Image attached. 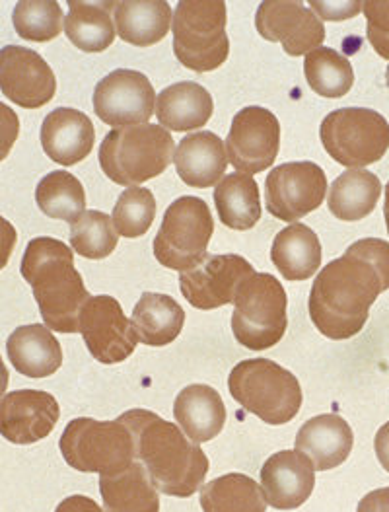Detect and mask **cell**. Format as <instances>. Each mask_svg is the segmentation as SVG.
<instances>
[{
    "mask_svg": "<svg viewBox=\"0 0 389 512\" xmlns=\"http://www.w3.org/2000/svg\"><path fill=\"white\" fill-rule=\"evenodd\" d=\"M20 135V119L16 111L0 102V162L10 154Z\"/></svg>",
    "mask_w": 389,
    "mask_h": 512,
    "instance_id": "60d3db41",
    "label": "cell"
},
{
    "mask_svg": "<svg viewBox=\"0 0 389 512\" xmlns=\"http://www.w3.org/2000/svg\"><path fill=\"white\" fill-rule=\"evenodd\" d=\"M364 2H308V8L316 12L319 20H331V22H339V20H347L354 18L356 14H360Z\"/></svg>",
    "mask_w": 389,
    "mask_h": 512,
    "instance_id": "ab89813d",
    "label": "cell"
},
{
    "mask_svg": "<svg viewBox=\"0 0 389 512\" xmlns=\"http://www.w3.org/2000/svg\"><path fill=\"white\" fill-rule=\"evenodd\" d=\"M211 92L197 82H177L160 92L156 98V117L166 131L185 133L201 129L213 117Z\"/></svg>",
    "mask_w": 389,
    "mask_h": 512,
    "instance_id": "cb8c5ba5",
    "label": "cell"
},
{
    "mask_svg": "<svg viewBox=\"0 0 389 512\" xmlns=\"http://www.w3.org/2000/svg\"><path fill=\"white\" fill-rule=\"evenodd\" d=\"M228 388L248 413L269 425L292 421L304 400L298 378L269 359L238 363L230 372Z\"/></svg>",
    "mask_w": 389,
    "mask_h": 512,
    "instance_id": "5b68a950",
    "label": "cell"
},
{
    "mask_svg": "<svg viewBox=\"0 0 389 512\" xmlns=\"http://www.w3.org/2000/svg\"><path fill=\"white\" fill-rule=\"evenodd\" d=\"M228 162L242 174H261L269 170L281 148V123L265 108L249 106L232 119L226 137Z\"/></svg>",
    "mask_w": 389,
    "mask_h": 512,
    "instance_id": "7c38bea8",
    "label": "cell"
},
{
    "mask_svg": "<svg viewBox=\"0 0 389 512\" xmlns=\"http://www.w3.org/2000/svg\"><path fill=\"white\" fill-rule=\"evenodd\" d=\"M304 74L310 88L323 98H343L354 84L351 61L329 47H318L306 55Z\"/></svg>",
    "mask_w": 389,
    "mask_h": 512,
    "instance_id": "e575fe53",
    "label": "cell"
},
{
    "mask_svg": "<svg viewBox=\"0 0 389 512\" xmlns=\"http://www.w3.org/2000/svg\"><path fill=\"white\" fill-rule=\"evenodd\" d=\"M253 273L246 257L209 254L199 265L179 275V289L193 308L207 312L234 304L240 285Z\"/></svg>",
    "mask_w": 389,
    "mask_h": 512,
    "instance_id": "5bb4252c",
    "label": "cell"
},
{
    "mask_svg": "<svg viewBox=\"0 0 389 512\" xmlns=\"http://www.w3.org/2000/svg\"><path fill=\"white\" fill-rule=\"evenodd\" d=\"M133 328L139 341L150 347L174 343L185 324V312L168 294H142L133 310Z\"/></svg>",
    "mask_w": 389,
    "mask_h": 512,
    "instance_id": "f546056e",
    "label": "cell"
},
{
    "mask_svg": "<svg viewBox=\"0 0 389 512\" xmlns=\"http://www.w3.org/2000/svg\"><path fill=\"white\" fill-rule=\"evenodd\" d=\"M119 234L113 220L102 211H86L71 224V248L86 259H104L117 248Z\"/></svg>",
    "mask_w": 389,
    "mask_h": 512,
    "instance_id": "8d00e7d4",
    "label": "cell"
},
{
    "mask_svg": "<svg viewBox=\"0 0 389 512\" xmlns=\"http://www.w3.org/2000/svg\"><path fill=\"white\" fill-rule=\"evenodd\" d=\"M78 326L90 355L102 365L127 361L139 345L133 322H129L121 304L107 294L92 296L86 302Z\"/></svg>",
    "mask_w": 389,
    "mask_h": 512,
    "instance_id": "8fae6325",
    "label": "cell"
},
{
    "mask_svg": "<svg viewBox=\"0 0 389 512\" xmlns=\"http://www.w3.org/2000/svg\"><path fill=\"white\" fill-rule=\"evenodd\" d=\"M374 448H376V456H378L380 464L384 466V470L389 474V423L380 427V431L374 439Z\"/></svg>",
    "mask_w": 389,
    "mask_h": 512,
    "instance_id": "f6af8a7d",
    "label": "cell"
},
{
    "mask_svg": "<svg viewBox=\"0 0 389 512\" xmlns=\"http://www.w3.org/2000/svg\"><path fill=\"white\" fill-rule=\"evenodd\" d=\"M386 82H388V88H389V67H388V71H386Z\"/></svg>",
    "mask_w": 389,
    "mask_h": 512,
    "instance_id": "c3c4849f",
    "label": "cell"
},
{
    "mask_svg": "<svg viewBox=\"0 0 389 512\" xmlns=\"http://www.w3.org/2000/svg\"><path fill=\"white\" fill-rule=\"evenodd\" d=\"M115 30L137 47H150L168 36L174 14L166 0L115 2Z\"/></svg>",
    "mask_w": 389,
    "mask_h": 512,
    "instance_id": "484cf974",
    "label": "cell"
},
{
    "mask_svg": "<svg viewBox=\"0 0 389 512\" xmlns=\"http://www.w3.org/2000/svg\"><path fill=\"white\" fill-rule=\"evenodd\" d=\"M156 108V92L150 80L129 69L104 76L94 90V111L109 127L146 125Z\"/></svg>",
    "mask_w": 389,
    "mask_h": 512,
    "instance_id": "9a60e30c",
    "label": "cell"
},
{
    "mask_svg": "<svg viewBox=\"0 0 389 512\" xmlns=\"http://www.w3.org/2000/svg\"><path fill=\"white\" fill-rule=\"evenodd\" d=\"M104 512H160V491L141 462L117 476H100Z\"/></svg>",
    "mask_w": 389,
    "mask_h": 512,
    "instance_id": "83f0119b",
    "label": "cell"
},
{
    "mask_svg": "<svg viewBox=\"0 0 389 512\" xmlns=\"http://www.w3.org/2000/svg\"><path fill=\"white\" fill-rule=\"evenodd\" d=\"M176 156V143L160 125H131L113 129L100 147V166L117 185L139 187L168 170Z\"/></svg>",
    "mask_w": 389,
    "mask_h": 512,
    "instance_id": "277c9868",
    "label": "cell"
},
{
    "mask_svg": "<svg viewBox=\"0 0 389 512\" xmlns=\"http://www.w3.org/2000/svg\"><path fill=\"white\" fill-rule=\"evenodd\" d=\"M174 417L187 439L201 444L216 439L226 425V405L207 384H191L177 394Z\"/></svg>",
    "mask_w": 389,
    "mask_h": 512,
    "instance_id": "603a6c76",
    "label": "cell"
},
{
    "mask_svg": "<svg viewBox=\"0 0 389 512\" xmlns=\"http://www.w3.org/2000/svg\"><path fill=\"white\" fill-rule=\"evenodd\" d=\"M156 217V199L154 193L146 187H127L115 207H113V226L119 236L139 238L144 236Z\"/></svg>",
    "mask_w": 389,
    "mask_h": 512,
    "instance_id": "74e56055",
    "label": "cell"
},
{
    "mask_svg": "<svg viewBox=\"0 0 389 512\" xmlns=\"http://www.w3.org/2000/svg\"><path fill=\"white\" fill-rule=\"evenodd\" d=\"M214 205L224 226L238 232L249 230L261 219L259 185L246 174H230L216 185Z\"/></svg>",
    "mask_w": 389,
    "mask_h": 512,
    "instance_id": "1f68e13d",
    "label": "cell"
},
{
    "mask_svg": "<svg viewBox=\"0 0 389 512\" xmlns=\"http://www.w3.org/2000/svg\"><path fill=\"white\" fill-rule=\"evenodd\" d=\"M16 240H18L16 228L4 217H0V269H4L8 265L10 256L14 252V246H16Z\"/></svg>",
    "mask_w": 389,
    "mask_h": 512,
    "instance_id": "b9f144b4",
    "label": "cell"
},
{
    "mask_svg": "<svg viewBox=\"0 0 389 512\" xmlns=\"http://www.w3.org/2000/svg\"><path fill=\"white\" fill-rule=\"evenodd\" d=\"M37 207L49 219L74 224L86 213V193L80 180L67 170L47 174L36 189Z\"/></svg>",
    "mask_w": 389,
    "mask_h": 512,
    "instance_id": "836d02e7",
    "label": "cell"
},
{
    "mask_svg": "<svg viewBox=\"0 0 389 512\" xmlns=\"http://www.w3.org/2000/svg\"><path fill=\"white\" fill-rule=\"evenodd\" d=\"M203 512H265L263 489L244 474H226L201 489Z\"/></svg>",
    "mask_w": 389,
    "mask_h": 512,
    "instance_id": "d6a6232c",
    "label": "cell"
},
{
    "mask_svg": "<svg viewBox=\"0 0 389 512\" xmlns=\"http://www.w3.org/2000/svg\"><path fill=\"white\" fill-rule=\"evenodd\" d=\"M119 419L131 429L137 460L160 493L187 499L201 489L211 466L197 442L148 409L125 411Z\"/></svg>",
    "mask_w": 389,
    "mask_h": 512,
    "instance_id": "7a4b0ae2",
    "label": "cell"
},
{
    "mask_svg": "<svg viewBox=\"0 0 389 512\" xmlns=\"http://www.w3.org/2000/svg\"><path fill=\"white\" fill-rule=\"evenodd\" d=\"M388 289V242L358 240L319 271L308 300L310 318L321 335L333 341L351 339L366 326L372 304Z\"/></svg>",
    "mask_w": 389,
    "mask_h": 512,
    "instance_id": "6da1fadb",
    "label": "cell"
},
{
    "mask_svg": "<svg viewBox=\"0 0 389 512\" xmlns=\"http://www.w3.org/2000/svg\"><path fill=\"white\" fill-rule=\"evenodd\" d=\"M8 380H10V376H8V368H6L4 361H2V357H0V400L4 398V392H6V388H8Z\"/></svg>",
    "mask_w": 389,
    "mask_h": 512,
    "instance_id": "bcb514c9",
    "label": "cell"
},
{
    "mask_svg": "<svg viewBox=\"0 0 389 512\" xmlns=\"http://www.w3.org/2000/svg\"><path fill=\"white\" fill-rule=\"evenodd\" d=\"M61 409L41 390H16L0 400V435L12 444H36L57 427Z\"/></svg>",
    "mask_w": 389,
    "mask_h": 512,
    "instance_id": "ac0fdd59",
    "label": "cell"
},
{
    "mask_svg": "<svg viewBox=\"0 0 389 512\" xmlns=\"http://www.w3.org/2000/svg\"><path fill=\"white\" fill-rule=\"evenodd\" d=\"M55 512H104V509L90 497L84 495H72L67 497Z\"/></svg>",
    "mask_w": 389,
    "mask_h": 512,
    "instance_id": "ee69618b",
    "label": "cell"
},
{
    "mask_svg": "<svg viewBox=\"0 0 389 512\" xmlns=\"http://www.w3.org/2000/svg\"><path fill=\"white\" fill-rule=\"evenodd\" d=\"M288 298L283 283L269 273H253L236 294L232 331L240 345L251 351L275 347L286 333Z\"/></svg>",
    "mask_w": 389,
    "mask_h": 512,
    "instance_id": "ba28073f",
    "label": "cell"
},
{
    "mask_svg": "<svg viewBox=\"0 0 389 512\" xmlns=\"http://www.w3.org/2000/svg\"><path fill=\"white\" fill-rule=\"evenodd\" d=\"M0 90L16 106L39 110L55 98L57 78L36 51L6 45L0 49Z\"/></svg>",
    "mask_w": 389,
    "mask_h": 512,
    "instance_id": "e0dca14e",
    "label": "cell"
},
{
    "mask_svg": "<svg viewBox=\"0 0 389 512\" xmlns=\"http://www.w3.org/2000/svg\"><path fill=\"white\" fill-rule=\"evenodd\" d=\"M214 220L207 201L179 197L174 201L154 238V257L174 271H189L209 256Z\"/></svg>",
    "mask_w": 389,
    "mask_h": 512,
    "instance_id": "30bf717a",
    "label": "cell"
},
{
    "mask_svg": "<svg viewBox=\"0 0 389 512\" xmlns=\"http://www.w3.org/2000/svg\"><path fill=\"white\" fill-rule=\"evenodd\" d=\"M382 195V183L368 170H347L331 183L327 205L339 220H362L368 217Z\"/></svg>",
    "mask_w": 389,
    "mask_h": 512,
    "instance_id": "4dcf8cb0",
    "label": "cell"
},
{
    "mask_svg": "<svg viewBox=\"0 0 389 512\" xmlns=\"http://www.w3.org/2000/svg\"><path fill=\"white\" fill-rule=\"evenodd\" d=\"M20 271L34 289L45 326L57 333H78L80 312L92 296L74 267L72 248L55 238H36L26 248Z\"/></svg>",
    "mask_w": 389,
    "mask_h": 512,
    "instance_id": "3957f363",
    "label": "cell"
},
{
    "mask_svg": "<svg viewBox=\"0 0 389 512\" xmlns=\"http://www.w3.org/2000/svg\"><path fill=\"white\" fill-rule=\"evenodd\" d=\"M177 61L195 73H211L230 55L226 4L220 0H181L172 20Z\"/></svg>",
    "mask_w": 389,
    "mask_h": 512,
    "instance_id": "52a82bcc",
    "label": "cell"
},
{
    "mask_svg": "<svg viewBox=\"0 0 389 512\" xmlns=\"http://www.w3.org/2000/svg\"><path fill=\"white\" fill-rule=\"evenodd\" d=\"M353 444L351 425L333 413L310 419L296 435V450L312 458L316 472L341 466L351 456Z\"/></svg>",
    "mask_w": 389,
    "mask_h": 512,
    "instance_id": "44dd1931",
    "label": "cell"
},
{
    "mask_svg": "<svg viewBox=\"0 0 389 512\" xmlns=\"http://www.w3.org/2000/svg\"><path fill=\"white\" fill-rule=\"evenodd\" d=\"M327 178L314 162H286L273 168L265 182L267 211L275 219L296 222L321 207Z\"/></svg>",
    "mask_w": 389,
    "mask_h": 512,
    "instance_id": "4fadbf2b",
    "label": "cell"
},
{
    "mask_svg": "<svg viewBox=\"0 0 389 512\" xmlns=\"http://www.w3.org/2000/svg\"><path fill=\"white\" fill-rule=\"evenodd\" d=\"M318 234L306 224H290L281 230L271 248V261L286 281H306L321 265Z\"/></svg>",
    "mask_w": 389,
    "mask_h": 512,
    "instance_id": "4316f807",
    "label": "cell"
},
{
    "mask_svg": "<svg viewBox=\"0 0 389 512\" xmlns=\"http://www.w3.org/2000/svg\"><path fill=\"white\" fill-rule=\"evenodd\" d=\"M94 143V123L82 111L57 108L43 119L41 147L53 162L61 166L69 168L82 162L92 152Z\"/></svg>",
    "mask_w": 389,
    "mask_h": 512,
    "instance_id": "ffe728a7",
    "label": "cell"
},
{
    "mask_svg": "<svg viewBox=\"0 0 389 512\" xmlns=\"http://www.w3.org/2000/svg\"><path fill=\"white\" fill-rule=\"evenodd\" d=\"M65 462L84 474L117 476L135 464V440L121 421L72 419L59 440Z\"/></svg>",
    "mask_w": 389,
    "mask_h": 512,
    "instance_id": "8992f818",
    "label": "cell"
},
{
    "mask_svg": "<svg viewBox=\"0 0 389 512\" xmlns=\"http://www.w3.org/2000/svg\"><path fill=\"white\" fill-rule=\"evenodd\" d=\"M319 137L335 162L358 170L376 164L388 152L389 123L378 111L343 108L323 119Z\"/></svg>",
    "mask_w": 389,
    "mask_h": 512,
    "instance_id": "9c48e42d",
    "label": "cell"
},
{
    "mask_svg": "<svg viewBox=\"0 0 389 512\" xmlns=\"http://www.w3.org/2000/svg\"><path fill=\"white\" fill-rule=\"evenodd\" d=\"M366 37L374 51L389 61V0H368L362 6Z\"/></svg>",
    "mask_w": 389,
    "mask_h": 512,
    "instance_id": "f35d334b",
    "label": "cell"
},
{
    "mask_svg": "<svg viewBox=\"0 0 389 512\" xmlns=\"http://www.w3.org/2000/svg\"><path fill=\"white\" fill-rule=\"evenodd\" d=\"M259 36L281 43L290 57L308 55L321 47L325 39L323 22L304 2L294 0H265L255 14Z\"/></svg>",
    "mask_w": 389,
    "mask_h": 512,
    "instance_id": "2e32d148",
    "label": "cell"
},
{
    "mask_svg": "<svg viewBox=\"0 0 389 512\" xmlns=\"http://www.w3.org/2000/svg\"><path fill=\"white\" fill-rule=\"evenodd\" d=\"M261 485L267 503L277 511L300 509L316 487V468L300 450L273 454L261 468Z\"/></svg>",
    "mask_w": 389,
    "mask_h": 512,
    "instance_id": "d6986e66",
    "label": "cell"
},
{
    "mask_svg": "<svg viewBox=\"0 0 389 512\" xmlns=\"http://www.w3.org/2000/svg\"><path fill=\"white\" fill-rule=\"evenodd\" d=\"M356 512H389V487L376 489L362 497Z\"/></svg>",
    "mask_w": 389,
    "mask_h": 512,
    "instance_id": "7bdbcfd3",
    "label": "cell"
},
{
    "mask_svg": "<svg viewBox=\"0 0 389 512\" xmlns=\"http://www.w3.org/2000/svg\"><path fill=\"white\" fill-rule=\"evenodd\" d=\"M384 217H386V226H388L389 234V182L386 185V201H384Z\"/></svg>",
    "mask_w": 389,
    "mask_h": 512,
    "instance_id": "7dc6e473",
    "label": "cell"
},
{
    "mask_svg": "<svg viewBox=\"0 0 389 512\" xmlns=\"http://www.w3.org/2000/svg\"><path fill=\"white\" fill-rule=\"evenodd\" d=\"M115 2H69V14L65 20V34L72 45L86 53H102L115 41L117 30L113 26Z\"/></svg>",
    "mask_w": 389,
    "mask_h": 512,
    "instance_id": "f1b7e54d",
    "label": "cell"
},
{
    "mask_svg": "<svg viewBox=\"0 0 389 512\" xmlns=\"http://www.w3.org/2000/svg\"><path fill=\"white\" fill-rule=\"evenodd\" d=\"M12 366L28 378H47L63 365V349L47 326H22L6 341Z\"/></svg>",
    "mask_w": 389,
    "mask_h": 512,
    "instance_id": "d4e9b609",
    "label": "cell"
},
{
    "mask_svg": "<svg viewBox=\"0 0 389 512\" xmlns=\"http://www.w3.org/2000/svg\"><path fill=\"white\" fill-rule=\"evenodd\" d=\"M174 162L177 176L183 182L197 189H207L224 180L228 168L226 145L211 131L191 133L177 145Z\"/></svg>",
    "mask_w": 389,
    "mask_h": 512,
    "instance_id": "7402d4cb",
    "label": "cell"
},
{
    "mask_svg": "<svg viewBox=\"0 0 389 512\" xmlns=\"http://www.w3.org/2000/svg\"><path fill=\"white\" fill-rule=\"evenodd\" d=\"M16 34L34 43H47L65 32L61 4L55 0H22L12 14Z\"/></svg>",
    "mask_w": 389,
    "mask_h": 512,
    "instance_id": "d590c367",
    "label": "cell"
}]
</instances>
